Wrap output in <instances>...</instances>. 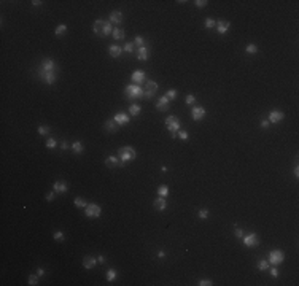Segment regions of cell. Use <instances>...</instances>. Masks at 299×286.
Segmentation results:
<instances>
[{"mask_svg": "<svg viewBox=\"0 0 299 286\" xmlns=\"http://www.w3.org/2000/svg\"><path fill=\"white\" fill-rule=\"evenodd\" d=\"M92 32L99 37H108L110 33H113L110 21H104V19H97L92 24Z\"/></svg>", "mask_w": 299, "mask_h": 286, "instance_id": "6da1fadb", "label": "cell"}, {"mask_svg": "<svg viewBox=\"0 0 299 286\" xmlns=\"http://www.w3.org/2000/svg\"><path fill=\"white\" fill-rule=\"evenodd\" d=\"M118 156H119V161L121 164H127V162H132L137 159V151L132 148V146H121L118 150Z\"/></svg>", "mask_w": 299, "mask_h": 286, "instance_id": "7a4b0ae2", "label": "cell"}, {"mask_svg": "<svg viewBox=\"0 0 299 286\" xmlns=\"http://www.w3.org/2000/svg\"><path fill=\"white\" fill-rule=\"evenodd\" d=\"M58 73H59V69L58 70H43V69L38 67V76H40V80L45 83V84H48V86H51V84L56 83V80H58Z\"/></svg>", "mask_w": 299, "mask_h": 286, "instance_id": "3957f363", "label": "cell"}, {"mask_svg": "<svg viewBox=\"0 0 299 286\" xmlns=\"http://www.w3.org/2000/svg\"><path fill=\"white\" fill-rule=\"evenodd\" d=\"M124 96L129 100H135V99H143V89L138 84H129L124 88Z\"/></svg>", "mask_w": 299, "mask_h": 286, "instance_id": "277c9868", "label": "cell"}, {"mask_svg": "<svg viewBox=\"0 0 299 286\" xmlns=\"http://www.w3.org/2000/svg\"><path fill=\"white\" fill-rule=\"evenodd\" d=\"M285 261V253L282 250H272L267 254V262L270 265H280Z\"/></svg>", "mask_w": 299, "mask_h": 286, "instance_id": "5b68a950", "label": "cell"}, {"mask_svg": "<svg viewBox=\"0 0 299 286\" xmlns=\"http://www.w3.org/2000/svg\"><path fill=\"white\" fill-rule=\"evenodd\" d=\"M164 124H165V129H167V131H169L170 134H177V132L180 131V127H181V123H180V119L177 118V116H169V118H165Z\"/></svg>", "mask_w": 299, "mask_h": 286, "instance_id": "8992f818", "label": "cell"}, {"mask_svg": "<svg viewBox=\"0 0 299 286\" xmlns=\"http://www.w3.org/2000/svg\"><path fill=\"white\" fill-rule=\"evenodd\" d=\"M242 238H244V245L247 248H256L259 245V235L256 232H251L248 235H244Z\"/></svg>", "mask_w": 299, "mask_h": 286, "instance_id": "52a82bcc", "label": "cell"}, {"mask_svg": "<svg viewBox=\"0 0 299 286\" xmlns=\"http://www.w3.org/2000/svg\"><path fill=\"white\" fill-rule=\"evenodd\" d=\"M85 215L88 218H99L102 215V207H99L97 204H88L85 208Z\"/></svg>", "mask_w": 299, "mask_h": 286, "instance_id": "ba28073f", "label": "cell"}, {"mask_svg": "<svg viewBox=\"0 0 299 286\" xmlns=\"http://www.w3.org/2000/svg\"><path fill=\"white\" fill-rule=\"evenodd\" d=\"M283 118H285L283 112H280V110H272V112L269 113V116H267V121L270 124H277V123H282Z\"/></svg>", "mask_w": 299, "mask_h": 286, "instance_id": "9c48e42d", "label": "cell"}, {"mask_svg": "<svg viewBox=\"0 0 299 286\" xmlns=\"http://www.w3.org/2000/svg\"><path fill=\"white\" fill-rule=\"evenodd\" d=\"M205 113H207V112H205L204 107L194 105V107L191 108V118H193V121H201V119H204Z\"/></svg>", "mask_w": 299, "mask_h": 286, "instance_id": "30bf717a", "label": "cell"}, {"mask_svg": "<svg viewBox=\"0 0 299 286\" xmlns=\"http://www.w3.org/2000/svg\"><path fill=\"white\" fill-rule=\"evenodd\" d=\"M130 80H132V83L134 84H142V83H145V80H146V73L143 72V70H135V72H132V75H130Z\"/></svg>", "mask_w": 299, "mask_h": 286, "instance_id": "8fae6325", "label": "cell"}, {"mask_svg": "<svg viewBox=\"0 0 299 286\" xmlns=\"http://www.w3.org/2000/svg\"><path fill=\"white\" fill-rule=\"evenodd\" d=\"M170 100L167 99L165 96H162V97H159L157 99V102H156V110L157 112H167V110L170 108Z\"/></svg>", "mask_w": 299, "mask_h": 286, "instance_id": "7c38bea8", "label": "cell"}, {"mask_svg": "<svg viewBox=\"0 0 299 286\" xmlns=\"http://www.w3.org/2000/svg\"><path fill=\"white\" fill-rule=\"evenodd\" d=\"M53 191L56 192V194H65V192L69 191V186H67V183H65V181L58 180V181H54V184H53Z\"/></svg>", "mask_w": 299, "mask_h": 286, "instance_id": "4fadbf2b", "label": "cell"}, {"mask_svg": "<svg viewBox=\"0 0 299 286\" xmlns=\"http://www.w3.org/2000/svg\"><path fill=\"white\" fill-rule=\"evenodd\" d=\"M113 121H115L118 126H126V124H129L130 118H129V115H126V113H123V112H118V113L113 116Z\"/></svg>", "mask_w": 299, "mask_h": 286, "instance_id": "5bb4252c", "label": "cell"}, {"mask_svg": "<svg viewBox=\"0 0 299 286\" xmlns=\"http://www.w3.org/2000/svg\"><path fill=\"white\" fill-rule=\"evenodd\" d=\"M229 25H231V22H229V21H224V19H220V21H217V24H215V27H217V32H218L220 35L228 33Z\"/></svg>", "mask_w": 299, "mask_h": 286, "instance_id": "9a60e30c", "label": "cell"}, {"mask_svg": "<svg viewBox=\"0 0 299 286\" xmlns=\"http://www.w3.org/2000/svg\"><path fill=\"white\" fill-rule=\"evenodd\" d=\"M123 13H121L119 10H115V11H111L110 13V18H108V21H110V24H116V25H119L121 22H123Z\"/></svg>", "mask_w": 299, "mask_h": 286, "instance_id": "2e32d148", "label": "cell"}, {"mask_svg": "<svg viewBox=\"0 0 299 286\" xmlns=\"http://www.w3.org/2000/svg\"><path fill=\"white\" fill-rule=\"evenodd\" d=\"M96 264H97V257H94V256H85L83 257V267H85L86 270L94 269Z\"/></svg>", "mask_w": 299, "mask_h": 286, "instance_id": "e0dca14e", "label": "cell"}, {"mask_svg": "<svg viewBox=\"0 0 299 286\" xmlns=\"http://www.w3.org/2000/svg\"><path fill=\"white\" fill-rule=\"evenodd\" d=\"M148 57H150V49L146 48V46H140L138 51H137V61L145 62V61H148Z\"/></svg>", "mask_w": 299, "mask_h": 286, "instance_id": "ac0fdd59", "label": "cell"}, {"mask_svg": "<svg viewBox=\"0 0 299 286\" xmlns=\"http://www.w3.org/2000/svg\"><path fill=\"white\" fill-rule=\"evenodd\" d=\"M105 165L110 167V169H116V167H119V165H123V164H121L119 158H116V156H108V158L105 159Z\"/></svg>", "mask_w": 299, "mask_h": 286, "instance_id": "d6986e66", "label": "cell"}, {"mask_svg": "<svg viewBox=\"0 0 299 286\" xmlns=\"http://www.w3.org/2000/svg\"><path fill=\"white\" fill-rule=\"evenodd\" d=\"M123 46H119V45H110L108 46V53H110V56L111 57H119L121 54H123Z\"/></svg>", "mask_w": 299, "mask_h": 286, "instance_id": "ffe728a7", "label": "cell"}, {"mask_svg": "<svg viewBox=\"0 0 299 286\" xmlns=\"http://www.w3.org/2000/svg\"><path fill=\"white\" fill-rule=\"evenodd\" d=\"M153 207L157 210V211H164L167 208V202H165V197H157L154 202H153Z\"/></svg>", "mask_w": 299, "mask_h": 286, "instance_id": "44dd1931", "label": "cell"}, {"mask_svg": "<svg viewBox=\"0 0 299 286\" xmlns=\"http://www.w3.org/2000/svg\"><path fill=\"white\" fill-rule=\"evenodd\" d=\"M104 126H105V131H107V132H111V134H113V132H116V131H118V127H116L118 124L113 121V119H107Z\"/></svg>", "mask_w": 299, "mask_h": 286, "instance_id": "7402d4cb", "label": "cell"}, {"mask_svg": "<svg viewBox=\"0 0 299 286\" xmlns=\"http://www.w3.org/2000/svg\"><path fill=\"white\" fill-rule=\"evenodd\" d=\"M140 112H142V107H140L138 104H130L129 105V115L130 116H138Z\"/></svg>", "mask_w": 299, "mask_h": 286, "instance_id": "603a6c76", "label": "cell"}, {"mask_svg": "<svg viewBox=\"0 0 299 286\" xmlns=\"http://www.w3.org/2000/svg\"><path fill=\"white\" fill-rule=\"evenodd\" d=\"M145 91H146V92H151V94H154V92L157 91V83L153 81V80L146 81V89H145Z\"/></svg>", "mask_w": 299, "mask_h": 286, "instance_id": "cb8c5ba5", "label": "cell"}, {"mask_svg": "<svg viewBox=\"0 0 299 286\" xmlns=\"http://www.w3.org/2000/svg\"><path fill=\"white\" fill-rule=\"evenodd\" d=\"M72 150H73V153L81 154L83 151H85V146H83L81 142H73V143H72Z\"/></svg>", "mask_w": 299, "mask_h": 286, "instance_id": "d4e9b609", "label": "cell"}, {"mask_svg": "<svg viewBox=\"0 0 299 286\" xmlns=\"http://www.w3.org/2000/svg\"><path fill=\"white\" fill-rule=\"evenodd\" d=\"M111 35H113L115 40H123L126 37V32L123 29H113V33H111Z\"/></svg>", "mask_w": 299, "mask_h": 286, "instance_id": "484cf974", "label": "cell"}, {"mask_svg": "<svg viewBox=\"0 0 299 286\" xmlns=\"http://www.w3.org/2000/svg\"><path fill=\"white\" fill-rule=\"evenodd\" d=\"M157 194H159V197H167V196H169V186L161 184V186L157 188Z\"/></svg>", "mask_w": 299, "mask_h": 286, "instance_id": "4316f807", "label": "cell"}, {"mask_svg": "<svg viewBox=\"0 0 299 286\" xmlns=\"http://www.w3.org/2000/svg\"><path fill=\"white\" fill-rule=\"evenodd\" d=\"M65 32H67V25H65V24H59V25H58V27H56V29H54V33L58 35V37L64 35Z\"/></svg>", "mask_w": 299, "mask_h": 286, "instance_id": "83f0119b", "label": "cell"}, {"mask_svg": "<svg viewBox=\"0 0 299 286\" xmlns=\"http://www.w3.org/2000/svg\"><path fill=\"white\" fill-rule=\"evenodd\" d=\"M73 204H75V207H78V208H86V200L85 199H81V197H75V200H73Z\"/></svg>", "mask_w": 299, "mask_h": 286, "instance_id": "f1b7e54d", "label": "cell"}, {"mask_svg": "<svg viewBox=\"0 0 299 286\" xmlns=\"http://www.w3.org/2000/svg\"><path fill=\"white\" fill-rule=\"evenodd\" d=\"M37 131H38V134H40V135H48V134L51 132V129H50V126L42 124V126H38V129H37Z\"/></svg>", "mask_w": 299, "mask_h": 286, "instance_id": "f546056e", "label": "cell"}, {"mask_svg": "<svg viewBox=\"0 0 299 286\" xmlns=\"http://www.w3.org/2000/svg\"><path fill=\"white\" fill-rule=\"evenodd\" d=\"M116 275H118V273H116L115 269H108V270H107V280H108V281H115V280H116Z\"/></svg>", "mask_w": 299, "mask_h": 286, "instance_id": "4dcf8cb0", "label": "cell"}, {"mask_svg": "<svg viewBox=\"0 0 299 286\" xmlns=\"http://www.w3.org/2000/svg\"><path fill=\"white\" fill-rule=\"evenodd\" d=\"M215 24H217V21H215V19H212V18H205V21H204V27H205V29H212V27H215Z\"/></svg>", "mask_w": 299, "mask_h": 286, "instance_id": "1f68e13d", "label": "cell"}, {"mask_svg": "<svg viewBox=\"0 0 299 286\" xmlns=\"http://www.w3.org/2000/svg\"><path fill=\"white\" fill-rule=\"evenodd\" d=\"M177 96H178V91L177 89H169L165 92V97L169 99V100H173V99H177Z\"/></svg>", "mask_w": 299, "mask_h": 286, "instance_id": "d6a6232c", "label": "cell"}, {"mask_svg": "<svg viewBox=\"0 0 299 286\" xmlns=\"http://www.w3.org/2000/svg\"><path fill=\"white\" fill-rule=\"evenodd\" d=\"M46 148H50V150H53V148H56L58 146V142H56V138H53V137H50L48 140H46Z\"/></svg>", "mask_w": 299, "mask_h": 286, "instance_id": "836d02e7", "label": "cell"}, {"mask_svg": "<svg viewBox=\"0 0 299 286\" xmlns=\"http://www.w3.org/2000/svg\"><path fill=\"white\" fill-rule=\"evenodd\" d=\"M245 51H247L248 54H256V53H258V46H256L255 43H250V45H247Z\"/></svg>", "mask_w": 299, "mask_h": 286, "instance_id": "e575fe53", "label": "cell"}, {"mask_svg": "<svg viewBox=\"0 0 299 286\" xmlns=\"http://www.w3.org/2000/svg\"><path fill=\"white\" fill-rule=\"evenodd\" d=\"M27 281H29V284H30V286L38 284V275H37V273H32V275L29 276V280H27Z\"/></svg>", "mask_w": 299, "mask_h": 286, "instance_id": "d590c367", "label": "cell"}, {"mask_svg": "<svg viewBox=\"0 0 299 286\" xmlns=\"http://www.w3.org/2000/svg\"><path fill=\"white\" fill-rule=\"evenodd\" d=\"M53 238L56 242H62L64 240V232H62V230H56V232L53 234Z\"/></svg>", "mask_w": 299, "mask_h": 286, "instance_id": "8d00e7d4", "label": "cell"}, {"mask_svg": "<svg viewBox=\"0 0 299 286\" xmlns=\"http://www.w3.org/2000/svg\"><path fill=\"white\" fill-rule=\"evenodd\" d=\"M258 269H259V270H267V269H269V262L264 261V259L258 261Z\"/></svg>", "mask_w": 299, "mask_h": 286, "instance_id": "74e56055", "label": "cell"}, {"mask_svg": "<svg viewBox=\"0 0 299 286\" xmlns=\"http://www.w3.org/2000/svg\"><path fill=\"white\" fill-rule=\"evenodd\" d=\"M134 43L138 45V48H140V46H145V45H143V43H145V38H143L142 35H137L135 38H134Z\"/></svg>", "mask_w": 299, "mask_h": 286, "instance_id": "f35d334b", "label": "cell"}, {"mask_svg": "<svg viewBox=\"0 0 299 286\" xmlns=\"http://www.w3.org/2000/svg\"><path fill=\"white\" fill-rule=\"evenodd\" d=\"M185 102H186V105H194L196 104V97L193 94H188V96H186V99H185Z\"/></svg>", "mask_w": 299, "mask_h": 286, "instance_id": "ab89813d", "label": "cell"}, {"mask_svg": "<svg viewBox=\"0 0 299 286\" xmlns=\"http://www.w3.org/2000/svg\"><path fill=\"white\" fill-rule=\"evenodd\" d=\"M197 216H199L201 219H207V218H209V210H205V208L199 210V211H197Z\"/></svg>", "mask_w": 299, "mask_h": 286, "instance_id": "60d3db41", "label": "cell"}, {"mask_svg": "<svg viewBox=\"0 0 299 286\" xmlns=\"http://www.w3.org/2000/svg\"><path fill=\"white\" fill-rule=\"evenodd\" d=\"M177 135H178L180 140H188V138H189V134L185 132V131H178V132H177Z\"/></svg>", "mask_w": 299, "mask_h": 286, "instance_id": "b9f144b4", "label": "cell"}, {"mask_svg": "<svg viewBox=\"0 0 299 286\" xmlns=\"http://www.w3.org/2000/svg\"><path fill=\"white\" fill-rule=\"evenodd\" d=\"M197 284H199V286H210V284H213V283H212V280H209V278H202V280L197 281Z\"/></svg>", "mask_w": 299, "mask_h": 286, "instance_id": "7bdbcfd3", "label": "cell"}, {"mask_svg": "<svg viewBox=\"0 0 299 286\" xmlns=\"http://www.w3.org/2000/svg\"><path fill=\"white\" fill-rule=\"evenodd\" d=\"M267 270H269V273H270V275H272V276H274V278H277V276L280 275V272H278V269H277V265H274V267H272V269H267Z\"/></svg>", "mask_w": 299, "mask_h": 286, "instance_id": "ee69618b", "label": "cell"}, {"mask_svg": "<svg viewBox=\"0 0 299 286\" xmlns=\"http://www.w3.org/2000/svg\"><path fill=\"white\" fill-rule=\"evenodd\" d=\"M123 49H124L126 53H134V43H130V41H129V43H126Z\"/></svg>", "mask_w": 299, "mask_h": 286, "instance_id": "f6af8a7d", "label": "cell"}, {"mask_svg": "<svg viewBox=\"0 0 299 286\" xmlns=\"http://www.w3.org/2000/svg\"><path fill=\"white\" fill-rule=\"evenodd\" d=\"M194 3H196V6H197V8H204V6H207L209 2H207V0H196Z\"/></svg>", "mask_w": 299, "mask_h": 286, "instance_id": "bcb514c9", "label": "cell"}, {"mask_svg": "<svg viewBox=\"0 0 299 286\" xmlns=\"http://www.w3.org/2000/svg\"><path fill=\"white\" fill-rule=\"evenodd\" d=\"M234 235H236L237 238H242V237H244V230H242L240 227H236V230H234Z\"/></svg>", "mask_w": 299, "mask_h": 286, "instance_id": "7dc6e473", "label": "cell"}, {"mask_svg": "<svg viewBox=\"0 0 299 286\" xmlns=\"http://www.w3.org/2000/svg\"><path fill=\"white\" fill-rule=\"evenodd\" d=\"M269 124H270V123L267 121V119H263V121H261V123H259V126H261V127H263V129H267V127H269Z\"/></svg>", "mask_w": 299, "mask_h": 286, "instance_id": "c3c4849f", "label": "cell"}, {"mask_svg": "<svg viewBox=\"0 0 299 286\" xmlns=\"http://www.w3.org/2000/svg\"><path fill=\"white\" fill-rule=\"evenodd\" d=\"M37 275H38V276H43L45 275V269H43V267H37Z\"/></svg>", "mask_w": 299, "mask_h": 286, "instance_id": "681fc988", "label": "cell"}, {"mask_svg": "<svg viewBox=\"0 0 299 286\" xmlns=\"http://www.w3.org/2000/svg\"><path fill=\"white\" fill-rule=\"evenodd\" d=\"M54 194H56L54 191H53V192H48V194H46V200H48V202H51V200L54 199Z\"/></svg>", "mask_w": 299, "mask_h": 286, "instance_id": "f907efd6", "label": "cell"}, {"mask_svg": "<svg viewBox=\"0 0 299 286\" xmlns=\"http://www.w3.org/2000/svg\"><path fill=\"white\" fill-rule=\"evenodd\" d=\"M61 148H62V150H69L70 145H69L67 142H62V143H61Z\"/></svg>", "mask_w": 299, "mask_h": 286, "instance_id": "816d5d0a", "label": "cell"}, {"mask_svg": "<svg viewBox=\"0 0 299 286\" xmlns=\"http://www.w3.org/2000/svg\"><path fill=\"white\" fill-rule=\"evenodd\" d=\"M105 261H107L105 256H99V257H97V262H99V264H105Z\"/></svg>", "mask_w": 299, "mask_h": 286, "instance_id": "f5cc1de1", "label": "cell"}, {"mask_svg": "<svg viewBox=\"0 0 299 286\" xmlns=\"http://www.w3.org/2000/svg\"><path fill=\"white\" fill-rule=\"evenodd\" d=\"M42 3H43L42 0H32V5H34V6H40Z\"/></svg>", "mask_w": 299, "mask_h": 286, "instance_id": "db71d44e", "label": "cell"}, {"mask_svg": "<svg viewBox=\"0 0 299 286\" xmlns=\"http://www.w3.org/2000/svg\"><path fill=\"white\" fill-rule=\"evenodd\" d=\"M294 178H299V167H297V165H296V167H294Z\"/></svg>", "mask_w": 299, "mask_h": 286, "instance_id": "11a10c76", "label": "cell"}, {"mask_svg": "<svg viewBox=\"0 0 299 286\" xmlns=\"http://www.w3.org/2000/svg\"><path fill=\"white\" fill-rule=\"evenodd\" d=\"M157 257H159V259H164V257H165V253H164V251H159V253H157Z\"/></svg>", "mask_w": 299, "mask_h": 286, "instance_id": "9f6ffc18", "label": "cell"}]
</instances>
